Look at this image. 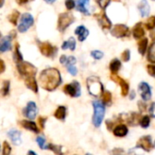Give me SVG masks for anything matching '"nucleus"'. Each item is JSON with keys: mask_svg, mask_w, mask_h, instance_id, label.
I'll use <instances>...</instances> for the list:
<instances>
[{"mask_svg": "<svg viewBox=\"0 0 155 155\" xmlns=\"http://www.w3.org/2000/svg\"><path fill=\"white\" fill-rule=\"evenodd\" d=\"M130 58H131V52H130V50L129 49L124 50L123 52V54H122V60L124 62H128L130 60Z\"/></svg>", "mask_w": 155, "mask_h": 155, "instance_id": "a19ab883", "label": "nucleus"}, {"mask_svg": "<svg viewBox=\"0 0 155 155\" xmlns=\"http://www.w3.org/2000/svg\"><path fill=\"white\" fill-rule=\"evenodd\" d=\"M36 42H37L38 48L44 56L49 57V58H53L55 56V54L58 51L56 46L53 45L49 42H40L39 40H36Z\"/></svg>", "mask_w": 155, "mask_h": 155, "instance_id": "39448f33", "label": "nucleus"}, {"mask_svg": "<svg viewBox=\"0 0 155 155\" xmlns=\"http://www.w3.org/2000/svg\"><path fill=\"white\" fill-rule=\"evenodd\" d=\"M62 83V76L60 71L56 68L49 67L43 70L39 75V84L40 86L48 91H54Z\"/></svg>", "mask_w": 155, "mask_h": 155, "instance_id": "f257e3e1", "label": "nucleus"}, {"mask_svg": "<svg viewBox=\"0 0 155 155\" xmlns=\"http://www.w3.org/2000/svg\"><path fill=\"white\" fill-rule=\"evenodd\" d=\"M147 60L155 64V43H153L147 51Z\"/></svg>", "mask_w": 155, "mask_h": 155, "instance_id": "c756f323", "label": "nucleus"}, {"mask_svg": "<svg viewBox=\"0 0 155 155\" xmlns=\"http://www.w3.org/2000/svg\"><path fill=\"white\" fill-rule=\"evenodd\" d=\"M95 16H96L97 21H98V23H99V25H101L102 28H104V29H105V30L111 29V27H112V22H111V20L108 18V16H107L105 11H103V12H101L100 14H97Z\"/></svg>", "mask_w": 155, "mask_h": 155, "instance_id": "dca6fc26", "label": "nucleus"}, {"mask_svg": "<svg viewBox=\"0 0 155 155\" xmlns=\"http://www.w3.org/2000/svg\"><path fill=\"white\" fill-rule=\"evenodd\" d=\"M45 122H46V118L45 117H39L38 118V124H40V127H41V129H44L45 128Z\"/></svg>", "mask_w": 155, "mask_h": 155, "instance_id": "09e8293b", "label": "nucleus"}, {"mask_svg": "<svg viewBox=\"0 0 155 155\" xmlns=\"http://www.w3.org/2000/svg\"><path fill=\"white\" fill-rule=\"evenodd\" d=\"M64 5H65L66 8L68 10H71V9L76 7V2H74L73 0H67V1H65L64 2Z\"/></svg>", "mask_w": 155, "mask_h": 155, "instance_id": "37998d69", "label": "nucleus"}, {"mask_svg": "<svg viewBox=\"0 0 155 155\" xmlns=\"http://www.w3.org/2000/svg\"><path fill=\"white\" fill-rule=\"evenodd\" d=\"M66 68H67L68 72L70 73V74H72L74 76H75L77 74V69L74 64H67Z\"/></svg>", "mask_w": 155, "mask_h": 155, "instance_id": "79ce46f5", "label": "nucleus"}, {"mask_svg": "<svg viewBox=\"0 0 155 155\" xmlns=\"http://www.w3.org/2000/svg\"><path fill=\"white\" fill-rule=\"evenodd\" d=\"M74 34L78 35V40L80 42H84L89 35V30L84 25H79L76 27Z\"/></svg>", "mask_w": 155, "mask_h": 155, "instance_id": "6ab92c4d", "label": "nucleus"}, {"mask_svg": "<svg viewBox=\"0 0 155 155\" xmlns=\"http://www.w3.org/2000/svg\"><path fill=\"white\" fill-rule=\"evenodd\" d=\"M142 118H140V114L137 113H129V114H124L118 116L117 121L120 123H126L131 126H136L138 124H140V121Z\"/></svg>", "mask_w": 155, "mask_h": 155, "instance_id": "0eeeda50", "label": "nucleus"}, {"mask_svg": "<svg viewBox=\"0 0 155 155\" xmlns=\"http://www.w3.org/2000/svg\"><path fill=\"white\" fill-rule=\"evenodd\" d=\"M74 21V15L69 13H62L59 15L58 17V23H57V28L60 32H64L65 31L66 28H68Z\"/></svg>", "mask_w": 155, "mask_h": 155, "instance_id": "423d86ee", "label": "nucleus"}, {"mask_svg": "<svg viewBox=\"0 0 155 155\" xmlns=\"http://www.w3.org/2000/svg\"><path fill=\"white\" fill-rule=\"evenodd\" d=\"M138 92H139L142 99L144 102L149 101L152 98V89H151V86L147 83H145V82L140 83V84L138 85Z\"/></svg>", "mask_w": 155, "mask_h": 155, "instance_id": "ddd939ff", "label": "nucleus"}, {"mask_svg": "<svg viewBox=\"0 0 155 155\" xmlns=\"http://www.w3.org/2000/svg\"><path fill=\"white\" fill-rule=\"evenodd\" d=\"M10 153H11V146L6 141H5L3 143V147H2V155H10Z\"/></svg>", "mask_w": 155, "mask_h": 155, "instance_id": "e433bc0d", "label": "nucleus"}, {"mask_svg": "<svg viewBox=\"0 0 155 155\" xmlns=\"http://www.w3.org/2000/svg\"><path fill=\"white\" fill-rule=\"evenodd\" d=\"M86 84L88 88V92L91 95L94 97H98L103 95L104 94V85L100 81V78L97 76H89L86 80Z\"/></svg>", "mask_w": 155, "mask_h": 155, "instance_id": "f03ea898", "label": "nucleus"}, {"mask_svg": "<svg viewBox=\"0 0 155 155\" xmlns=\"http://www.w3.org/2000/svg\"><path fill=\"white\" fill-rule=\"evenodd\" d=\"M62 148H63L62 145H55V144L50 143L47 145L46 150H51L53 153H54V154L56 155H64V153L62 152Z\"/></svg>", "mask_w": 155, "mask_h": 155, "instance_id": "7c9ffc66", "label": "nucleus"}, {"mask_svg": "<svg viewBox=\"0 0 155 155\" xmlns=\"http://www.w3.org/2000/svg\"><path fill=\"white\" fill-rule=\"evenodd\" d=\"M133 35L135 39H143V36L145 35V31L144 27L143 26V23L139 22L134 25L133 28Z\"/></svg>", "mask_w": 155, "mask_h": 155, "instance_id": "a211bd4d", "label": "nucleus"}, {"mask_svg": "<svg viewBox=\"0 0 155 155\" xmlns=\"http://www.w3.org/2000/svg\"><path fill=\"white\" fill-rule=\"evenodd\" d=\"M154 147H155V142H154Z\"/></svg>", "mask_w": 155, "mask_h": 155, "instance_id": "bf43d9fd", "label": "nucleus"}, {"mask_svg": "<svg viewBox=\"0 0 155 155\" xmlns=\"http://www.w3.org/2000/svg\"><path fill=\"white\" fill-rule=\"evenodd\" d=\"M145 27L148 29V30H154L155 29V15L153 16H150L146 23H145Z\"/></svg>", "mask_w": 155, "mask_h": 155, "instance_id": "f704fd0d", "label": "nucleus"}, {"mask_svg": "<svg viewBox=\"0 0 155 155\" xmlns=\"http://www.w3.org/2000/svg\"><path fill=\"white\" fill-rule=\"evenodd\" d=\"M17 3L19 4V5H23V4H26L27 3V1H17Z\"/></svg>", "mask_w": 155, "mask_h": 155, "instance_id": "4d7b16f0", "label": "nucleus"}, {"mask_svg": "<svg viewBox=\"0 0 155 155\" xmlns=\"http://www.w3.org/2000/svg\"><path fill=\"white\" fill-rule=\"evenodd\" d=\"M134 97H135V92L134 91H132L131 92V95H130V99L133 100V99H134Z\"/></svg>", "mask_w": 155, "mask_h": 155, "instance_id": "5fc2aeb1", "label": "nucleus"}, {"mask_svg": "<svg viewBox=\"0 0 155 155\" xmlns=\"http://www.w3.org/2000/svg\"><path fill=\"white\" fill-rule=\"evenodd\" d=\"M67 60H68V57H67L66 55L63 54V55L60 56V63H61L62 64H65L66 62H67Z\"/></svg>", "mask_w": 155, "mask_h": 155, "instance_id": "3c124183", "label": "nucleus"}, {"mask_svg": "<svg viewBox=\"0 0 155 155\" xmlns=\"http://www.w3.org/2000/svg\"><path fill=\"white\" fill-rule=\"evenodd\" d=\"M34 25V17L29 13H25L20 18V23L17 26L18 32L25 33Z\"/></svg>", "mask_w": 155, "mask_h": 155, "instance_id": "6e6552de", "label": "nucleus"}, {"mask_svg": "<svg viewBox=\"0 0 155 155\" xmlns=\"http://www.w3.org/2000/svg\"><path fill=\"white\" fill-rule=\"evenodd\" d=\"M94 107V115H93V124L95 127H99L102 124V122L104 117L105 114V106L103 102L100 101H94L93 102Z\"/></svg>", "mask_w": 155, "mask_h": 155, "instance_id": "7ed1b4c3", "label": "nucleus"}, {"mask_svg": "<svg viewBox=\"0 0 155 155\" xmlns=\"http://www.w3.org/2000/svg\"><path fill=\"white\" fill-rule=\"evenodd\" d=\"M88 4H89V1H87V0H84V1L79 0V1L76 2V9L79 12H81V13H83V14H84L86 15H89L90 13L88 11V8L86 7V5H88Z\"/></svg>", "mask_w": 155, "mask_h": 155, "instance_id": "393cba45", "label": "nucleus"}, {"mask_svg": "<svg viewBox=\"0 0 155 155\" xmlns=\"http://www.w3.org/2000/svg\"><path fill=\"white\" fill-rule=\"evenodd\" d=\"M16 33L15 31H11V33L8 35H5L2 37L0 42V52L5 53L6 51H9L12 49V40L14 37H15Z\"/></svg>", "mask_w": 155, "mask_h": 155, "instance_id": "9b49d317", "label": "nucleus"}, {"mask_svg": "<svg viewBox=\"0 0 155 155\" xmlns=\"http://www.w3.org/2000/svg\"><path fill=\"white\" fill-rule=\"evenodd\" d=\"M20 125L26 129V130H29V131H32L33 133H35V134H38L39 133V129L36 125V124L33 121H30V120H23L21 122H19Z\"/></svg>", "mask_w": 155, "mask_h": 155, "instance_id": "aec40b11", "label": "nucleus"}, {"mask_svg": "<svg viewBox=\"0 0 155 155\" xmlns=\"http://www.w3.org/2000/svg\"><path fill=\"white\" fill-rule=\"evenodd\" d=\"M9 89H10V82L8 80H5L2 84V88H1V94L3 96H6L9 94Z\"/></svg>", "mask_w": 155, "mask_h": 155, "instance_id": "473e14b6", "label": "nucleus"}, {"mask_svg": "<svg viewBox=\"0 0 155 155\" xmlns=\"http://www.w3.org/2000/svg\"><path fill=\"white\" fill-rule=\"evenodd\" d=\"M113 133L114 135L116 137H124L128 134V128L125 124H120L114 129Z\"/></svg>", "mask_w": 155, "mask_h": 155, "instance_id": "4be33fe9", "label": "nucleus"}, {"mask_svg": "<svg viewBox=\"0 0 155 155\" xmlns=\"http://www.w3.org/2000/svg\"><path fill=\"white\" fill-rule=\"evenodd\" d=\"M149 114H150V115L153 118H155V103H153L150 105V107H149Z\"/></svg>", "mask_w": 155, "mask_h": 155, "instance_id": "de8ad7c7", "label": "nucleus"}, {"mask_svg": "<svg viewBox=\"0 0 155 155\" xmlns=\"http://www.w3.org/2000/svg\"><path fill=\"white\" fill-rule=\"evenodd\" d=\"M0 74H3L4 72H5V62H4V60H0Z\"/></svg>", "mask_w": 155, "mask_h": 155, "instance_id": "603ef678", "label": "nucleus"}, {"mask_svg": "<svg viewBox=\"0 0 155 155\" xmlns=\"http://www.w3.org/2000/svg\"><path fill=\"white\" fill-rule=\"evenodd\" d=\"M91 55L95 60H100L104 57V53L102 51H99V50H94L91 52Z\"/></svg>", "mask_w": 155, "mask_h": 155, "instance_id": "4c0bfd02", "label": "nucleus"}, {"mask_svg": "<svg viewBox=\"0 0 155 155\" xmlns=\"http://www.w3.org/2000/svg\"><path fill=\"white\" fill-rule=\"evenodd\" d=\"M99 5H100V7L103 9V11H105V8L110 5V1H97L96 2Z\"/></svg>", "mask_w": 155, "mask_h": 155, "instance_id": "a18cd8bd", "label": "nucleus"}, {"mask_svg": "<svg viewBox=\"0 0 155 155\" xmlns=\"http://www.w3.org/2000/svg\"><path fill=\"white\" fill-rule=\"evenodd\" d=\"M150 36H151V38H152V40H153V43H155V29L151 32Z\"/></svg>", "mask_w": 155, "mask_h": 155, "instance_id": "864d4df0", "label": "nucleus"}, {"mask_svg": "<svg viewBox=\"0 0 155 155\" xmlns=\"http://www.w3.org/2000/svg\"><path fill=\"white\" fill-rule=\"evenodd\" d=\"M36 143H38V145H39V147H40V149H42V150H46V147H47V145L45 144V139L44 138V137H42V136H39V137H37L36 138Z\"/></svg>", "mask_w": 155, "mask_h": 155, "instance_id": "58836bf2", "label": "nucleus"}, {"mask_svg": "<svg viewBox=\"0 0 155 155\" xmlns=\"http://www.w3.org/2000/svg\"><path fill=\"white\" fill-rule=\"evenodd\" d=\"M129 155H143V150L136 146L129 151Z\"/></svg>", "mask_w": 155, "mask_h": 155, "instance_id": "ea45409f", "label": "nucleus"}, {"mask_svg": "<svg viewBox=\"0 0 155 155\" xmlns=\"http://www.w3.org/2000/svg\"><path fill=\"white\" fill-rule=\"evenodd\" d=\"M76 46V42L75 39L74 37H70L67 41H64L62 45V49L63 50H66V49H70L72 51H74Z\"/></svg>", "mask_w": 155, "mask_h": 155, "instance_id": "a878e982", "label": "nucleus"}, {"mask_svg": "<svg viewBox=\"0 0 155 155\" xmlns=\"http://www.w3.org/2000/svg\"><path fill=\"white\" fill-rule=\"evenodd\" d=\"M7 136L10 138V140L12 141V143L18 146L21 144L22 143V138H21V132H19L18 130L15 129H11L7 132Z\"/></svg>", "mask_w": 155, "mask_h": 155, "instance_id": "f3484780", "label": "nucleus"}, {"mask_svg": "<svg viewBox=\"0 0 155 155\" xmlns=\"http://www.w3.org/2000/svg\"><path fill=\"white\" fill-rule=\"evenodd\" d=\"M111 35L116 38H123V37H127L131 35L130 28L123 24H118L115 25L112 29H111Z\"/></svg>", "mask_w": 155, "mask_h": 155, "instance_id": "1a4fd4ad", "label": "nucleus"}, {"mask_svg": "<svg viewBox=\"0 0 155 155\" xmlns=\"http://www.w3.org/2000/svg\"><path fill=\"white\" fill-rule=\"evenodd\" d=\"M138 107L140 109V112L143 113L146 110V104L144 102H143V101H139L138 102Z\"/></svg>", "mask_w": 155, "mask_h": 155, "instance_id": "49530a36", "label": "nucleus"}, {"mask_svg": "<svg viewBox=\"0 0 155 155\" xmlns=\"http://www.w3.org/2000/svg\"><path fill=\"white\" fill-rule=\"evenodd\" d=\"M138 9L141 13V15L142 17H145V16H148L149 14H150V5L147 1L143 0V1H141L138 5Z\"/></svg>", "mask_w": 155, "mask_h": 155, "instance_id": "412c9836", "label": "nucleus"}, {"mask_svg": "<svg viewBox=\"0 0 155 155\" xmlns=\"http://www.w3.org/2000/svg\"><path fill=\"white\" fill-rule=\"evenodd\" d=\"M136 146L143 149L145 152H151L153 150V148L154 147V144H153L151 136L150 135H145V136H142L137 141Z\"/></svg>", "mask_w": 155, "mask_h": 155, "instance_id": "f8f14e48", "label": "nucleus"}, {"mask_svg": "<svg viewBox=\"0 0 155 155\" xmlns=\"http://www.w3.org/2000/svg\"><path fill=\"white\" fill-rule=\"evenodd\" d=\"M75 63H76L75 57L74 56H69L68 57V60H67V62L65 64V65H67V64H75Z\"/></svg>", "mask_w": 155, "mask_h": 155, "instance_id": "8fccbe9b", "label": "nucleus"}, {"mask_svg": "<svg viewBox=\"0 0 155 155\" xmlns=\"http://www.w3.org/2000/svg\"><path fill=\"white\" fill-rule=\"evenodd\" d=\"M146 69H147L148 74L151 76H153V77L155 78V64H148L147 67H146Z\"/></svg>", "mask_w": 155, "mask_h": 155, "instance_id": "c03bdc74", "label": "nucleus"}, {"mask_svg": "<svg viewBox=\"0 0 155 155\" xmlns=\"http://www.w3.org/2000/svg\"><path fill=\"white\" fill-rule=\"evenodd\" d=\"M25 84L28 89L32 90L34 93H38V84L35 80V77H30L25 79Z\"/></svg>", "mask_w": 155, "mask_h": 155, "instance_id": "5701e85b", "label": "nucleus"}, {"mask_svg": "<svg viewBox=\"0 0 155 155\" xmlns=\"http://www.w3.org/2000/svg\"><path fill=\"white\" fill-rule=\"evenodd\" d=\"M66 116V108L64 106H59L54 112V117L58 120L64 121Z\"/></svg>", "mask_w": 155, "mask_h": 155, "instance_id": "c85d7f7f", "label": "nucleus"}, {"mask_svg": "<svg viewBox=\"0 0 155 155\" xmlns=\"http://www.w3.org/2000/svg\"><path fill=\"white\" fill-rule=\"evenodd\" d=\"M37 106L36 104L34 103V102H29L26 106L25 107L24 111H23V114L24 115L28 118L30 121L34 120L35 117H36V114H37Z\"/></svg>", "mask_w": 155, "mask_h": 155, "instance_id": "2eb2a0df", "label": "nucleus"}, {"mask_svg": "<svg viewBox=\"0 0 155 155\" xmlns=\"http://www.w3.org/2000/svg\"><path fill=\"white\" fill-rule=\"evenodd\" d=\"M17 70L19 74L25 78H30V77H35V74L37 73V68L29 62H22L18 64H16Z\"/></svg>", "mask_w": 155, "mask_h": 155, "instance_id": "20e7f679", "label": "nucleus"}, {"mask_svg": "<svg viewBox=\"0 0 155 155\" xmlns=\"http://www.w3.org/2000/svg\"><path fill=\"white\" fill-rule=\"evenodd\" d=\"M112 94L109 91H104L102 95V100L104 104H110L112 103Z\"/></svg>", "mask_w": 155, "mask_h": 155, "instance_id": "72a5a7b5", "label": "nucleus"}, {"mask_svg": "<svg viewBox=\"0 0 155 155\" xmlns=\"http://www.w3.org/2000/svg\"><path fill=\"white\" fill-rule=\"evenodd\" d=\"M19 15H20V13H19L17 10H13L12 13H11V14L9 15V16H8L9 22H10L12 25H17V20H18Z\"/></svg>", "mask_w": 155, "mask_h": 155, "instance_id": "2f4dec72", "label": "nucleus"}, {"mask_svg": "<svg viewBox=\"0 0 155 155\" xmlns=\"http://www.w3.org/2000/svg\"><path fill=\"white\" fill-rule=\"evenodd\" d=\"M85 155H93V154H91V153H86Z\"/></svg>", "mask_w": 155, "mask_h": 155, "instance_id": "13d9d810", "label": "nucleus"}, {"mask_svg": "<svg viewBox=\"0 0 155 155\" xmlns=\"http://www.w3.org/2000/svg\"><path fill=\"white\" fill-rule=\"evenodd\" d=\"M148 47V39L146 37H143L138 42V51L142 55H144Z\"/></svg>", "mask_w": 155, "mask_h": 155, "instance_id": "bb28decb", "label": "nucleus"}, {"mask_svg": "<svg viewBox=\"0 0 155 155\" xmlns=\"http://www.w3.org/2000/svg\"><path fill=\"white\" fill-rule=\"evenodd\" d=\"M121 66H122V63L119 59H117V58L113 59L110 63V65H109L112 74H117Z\"/></svg>", "mask_w": 155, "mask_h": 155, "instance_id": "b1692460", "label": "nucleus"}, {"mask_svg": "<svg viewBox=\"0 0 155 155\" xmlns=\"http://www.w3.org/2000/svg\"><path fill=\"white\" fill-rule=\"evenodd\" d=\"M26 155H37L34 151H28L27 152V154Z\"/></svg>", "mask_w": 155, "mask_h": 155, "instance_id": "6e6d98bb", "label": "nucleus"}, {"mask_svg": "<svg viewBox=\"0 0 155 155\" xmlns=\"http://www.w3.org/2000/svg\"><path fill=\"white\" fill-rule=\"evenodd\" d=\"M13 59H14V61L15 62L16 64L24 62L23 61V54L20 52V47H19V45L18 44L15 45V51H14V54H13Z\"/></svg>", "mask_w": 155, "mask_h": 155, "instance_id": "cd10ccee", "label": "nucleus"}, {"mask_svg": "<svg viewBox=\"0 0 155 155\" xmlns=\"http://www.w3.org/2000/svg\"><path fill=\"white\" fill-rule=\"evenodd\" d=\"M150 123H151V118H150V116L144 115V116L142 117V119H141V121H140V125H141V127L146 129V128L149 127Z\"/></svg>", "mask_w": 155, "mask_h": 155, "instance_id": "c9c22d12", "label": "nucleus"}, {"mask_svg": "<svg viewBox=\"0 0 155 155\" xmlns=\"http://www.w3.org/2000/svg\"><path fill=\"white\" fill-rule=\"evenodd\" d=\"M111 79L117 83L120 86H121V94L124 97V96H127L129 94V91H130V86H129V84L123 78H121L120 76H118L117 74H112L111 75Z\"/></svg>", "mask_w": 155, "mask_h": 155, "instance_id": "4468645a", "label": "nucleus"}, {"mask_svg": "<svg viewBox=\"0 0 155 155\" xmlns=\"http://www.w3.org/2000/svg\"><path fill=\"white\" fill-rule=\"evenodd\" d=\"M64 92L71 97H79L81 95V85L77 81H73L64 85Z\"/></svg>", "mask_w": 155, "mask_h": 155, "instance_id": "9d476101", "label": "nucleus"}]
</instances>
